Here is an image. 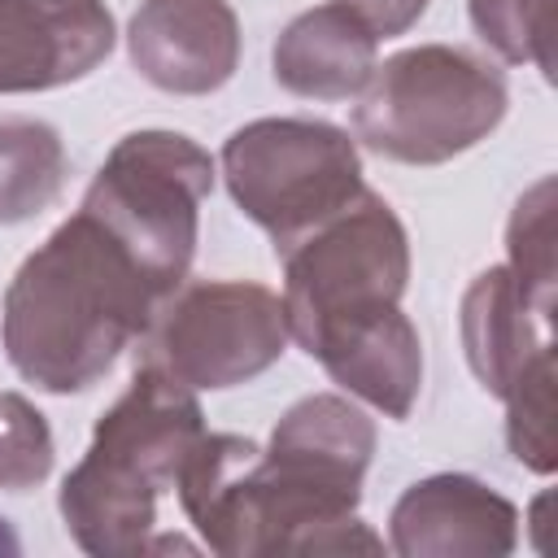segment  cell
Listing matches in <instances>:
<instances>
[{"instance_id": "14", "label": "cell", "mask_w": 558, "mask_h": 558, "mask_svg": "<svg viewBox=\"0 0 558 558\" xmlns=\"http://www.w3.org/2000/svg\"><path fill=\"white\" fill-rule=\"evenodd\" d=\"M375 61H379V39L336 0L296 13L270 48L275 83L301 100L357 96L371 83Z\"/></svg>"}, {"instance_id": "1", "label": "cell", "mask_w": 558, "mask_h": 558, "mask_svg": "<svg viewBox=\"0 0 558 558\" xmlns=\"http://www.w3.org/2000/svg\"><path fill=\"white\" fill-rule=\"evenodd\" d=\"M375 423L340 392H314L283 410L270 440L205 432L187 453L174 497L205 549L262 554H379L357 519Z\"/></svg>"}, {"instance_id": "8", "label": "cell", "mask_w": 558, "mask_h": 558, "mask_svg": "<svg viewBox=\"0 0 558 558\" xmlns=\"http://www.w3.org/2000/svg\"><path fill=\"white\" fill-rule=\"evenodd\" d=\"M288 336L305 349L318 331L401 305L410 279V235L397 209L362 187L340 214L279 253Z\"/></svg>"}, {"instance_id": "7", "label": "cell", "mask_w": 558, "mask_h": 558, "mask_svg": "<svg viewBox=\"0 0 558 558\" xmlns=\"http://www.w3.org/2000/svg\"><path fill=\"white\" fill-rule=\"evenodd\" d=\"M214 192V157L183 131H131L122 135L83 201L105 218L174 292L187 283L201 205Z\"/></svg>"}, {"instance_id": "12", "label": "cell", "mask_w": 558, "mask_h": 558, "mask_svg": "<svg viewBox=\"0 0 558 558\" xmlns=\"http://www.w3.org/2000/svg\"><path fill=\"white\" fill-rule=\"evenodd\" d=\"M105 0H0V96L87 78L113 52Z\"/></svg>"}, {"instance_id": "2", "label": "cell", "mask_w": 558, "mask_h": 558, "mask_svg": "<svg viewBox=\"0 0 558 558\" xmlns=\"http://www.w3.org/2000/svg\"><path fill=\"white\" fill-rule=\"evenodd\" d=\"M174 288L87 205L13 270L0 305L9 366L39 392H87L148 340Z\"/></svg>"}, {"instance_id": "20", "label": "cell", "mask_w": 558, "mask_h": 558, "mask_svg": "<svg viewBox=\"0 0 558 558\" xmlns=\"http://www.w3.org/2000/svg\"><path fill=\"white\" fill-rule=\"evenodd\" d=\"M17 554H22V541H17L13 523L0 514V558H17Z\"/></svg>"}, {"instance_id": "4", "label": "cell", "mask_w": 558, "mask_h": 558, "mask_svg": "<svg viewBox=\"0 0 558 558\" xmlns=\"http://www.w3.org/2000/svg\"><path fill=\"white\" fill-rule=\"evenodd\" d=\"M510 105L506 74L453 44H418L375 61L353 105V135L375 157L440 166L488 140Z\"/></svg>"}, {"instance_id": "17", "label": "cell", "mask_w": 558, "mask_h": 558, "mask_svg": "<svg viewBox=\"0 0 558 558\" xmlns=\"http://www.w3.org/2000/svg\"><path fill=\"white\" fill-rule=\"evenodd\" d=\"M52 427L22 392H0V488L22 493L52 475Z\"/></svg>"}, {"instance_id": "15", "label": "cell", "mask_w": 558, "mask_h": 558, "mask_svg": "<svg viewBox=\"0 0 558 558\" xmlns=\"http://www.w3.org/2000/svg\"><path fill=\"white\" fill-rule=\"evenodd\" d=\"M70 161L61 131L44 118H0V227H17L57 205Z\"/></svg>"}, {"instance_id": "11", "label": "cell", "mask_w": 558, "mask_h": 558, "mask_svg": "<svg viewBox=\"0 0 558 558\" xmlns=\"http://www.w3.org/2000/svg\"><path fill=\"white\" fill-rule=\"evenodd\" d=\"M126 52L144 83L170 96H209L240 65V17L227 0H140Z\"/></svg>"}, {"instance_id": "10", "label": "cell", "mask_w": 558, "mask_h": 558, "mask_svg": "<svg viewBox=\"0 0 558 558\" xmlns=\"http://www.w3.org/2000/svg\"><path fill=\"white\" fill-rule=\"evenodd\" d=\"M514 545V501L466 471L414 480L388 514V549L401 558H506Z\"/></svg>"}, {"instance_id": "13", "label": "cell", "mask_w": 558, "mask_h": 558, "mask_svg": "<svg viewBox=\"0 0 558 558\" xmlns=\"http://www.w3.org/2000/svg\"><path fill=\"white\" fill-rule=\"evenodd\" d=\"M305 353L340 384L349 397L366 401L384 418H410L423 388V344L418 327L401 305H384L362 318H344L318 331Z\"/></svg>"}, {"instance_id": "16", "label": "cell", "mask_w": 558, "mask_h": 558, "mask_svg": "<svg viewBox=\"0 0 558 558\" xmlns=\"http://www.w3.org/2000/svg\"><path fill=\"white\" fill-rule=\"evenodd\" d=\"M554 4L558 0H466L475 35L510 65L554 74Z\"/></svg>"}, {"instance_id": "3", "label": "cell", "mask_w": 558, "mask_h": 558, "mask_svg": "<svg viewBox=\"0 0 558 558\" xmlns=\"http://www.w3.org/2000/svg\"><path fill=\"white\" fill-rule=\"evenodd\" d=\"M201 436L205 414L196 392L144 357L126 392L96 418L74 471L61 480L57 510L70 541L96 558L192 554V541L157 536V506Z\"/></svg>"}, {"instance_id": "19", "label": "cell", "mask_w": 558, "mask_h": 558, "mask_svg": "<svg viewBox=\"0 0 558 558\" xmlns=\"http://www.w3.org/2000/svg\"><path fill=\"white\" fill-rule=\"evenodd\" d=\"M336 4L349 9L375 39L405 35V31L427 13V0H336Z\"/></svg>"}, {"instance_id": "9", "label": "cell", "mask_w": 558, "mask_h": 558, "mask_svg": "<svg viewBox=\"0 0 558 558\" xmlns=\"http://www.w3.org/2000/svg\"><path fill=\"white\" fill-rule=\"evenodd\" d=\"M148 362L192 392H222L270 371L288 349L283 296L253 279L183 283L148 331Z\"/></svg>"}, {"instance_id": "18", "label": "cell", "mask_w": 558, "mask_h": 558, "mask_svg": "<svg viewBox=\"0 0 558 558\" xmlns=\"http://www.w3.org/2000/svg\"><path fill=\"white\" fill-rule=\"evenodd\" d=\"M506 266L532 288H558L554 266V179L532 183L506 222Z\"/></svg>"}, {"instance_id": "5", "label": "cell", "mask_w": 558, "mask_h": 558, "mask_svg": "<svg viewBox=\"0 0 558 558\" xmlns=\"http://www.w3.org/2000/svg\"><path fill=\"white\" fill-rule=\"evenodd\" d=\"M554 292L532 288L506 262L462 292V349L484 392L506 401V445L514 462L554 475Z\"/></svg>"}, {"instance_id": "6", "label": "cell", "mask_w": 558, "mask_h": 558, "mask_svg": "<svg viewBox=\"0 0 558 558\" xmlns=\"http://www.w3.org/2000/svg\"><path fill=\"white\" fill-rule=\"evenodd\" d=\"M218 166L240 214L270 235L275 257L366 187L357 140L323 118L244 122L227 135Z\"/></svg>"}]
</instances>
